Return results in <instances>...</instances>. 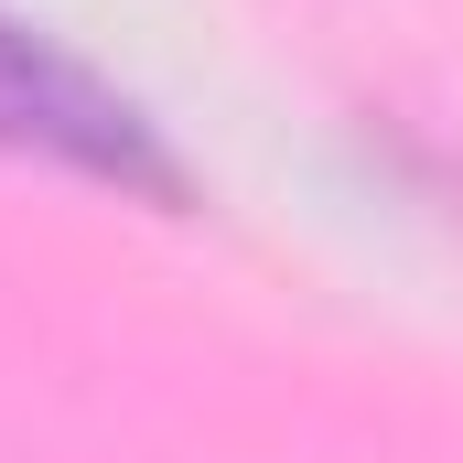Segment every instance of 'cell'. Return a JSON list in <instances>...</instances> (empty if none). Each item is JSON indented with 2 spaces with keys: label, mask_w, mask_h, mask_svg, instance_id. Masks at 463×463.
<instances>
[{
  "label": "cell",
  "mask_w": 463,
  "mask_h": 463,
  "mask_svg": "<svg viewBox=\"0 0 463 463\" xmlns=\"http://www.w3.org/2000/svg\"><path fill=\"white\" fill-rule=\"evenodd\" d=\"M0 162H43L151 216H194V162L173 151V129L22 11H0Z\"/></svg>",
  "instance_id": "obj_1"
}]
</instances>
